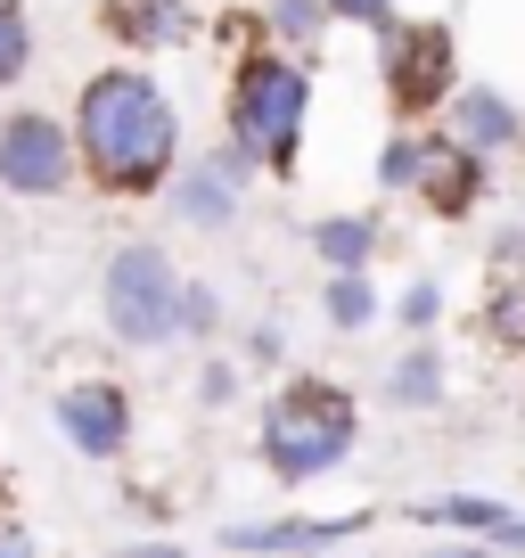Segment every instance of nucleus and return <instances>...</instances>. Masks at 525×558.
<instances>
[{"label":"nucleus","mask_w":525,"mask_h":558,"mask_svg":"<svg viewBox=\"0 0 525 558\" xmlns=\"http://www.w3.org/2000/svg\"><path fill=\"white\" fill-rule=\"evenodd\" d=\"M74 157L107 197H157L181 165V116L141 66H107L74 99Z\"/></svg>","instance_id":"1"},{"label":"nucleus","mask_w":525,"mask_h":558,"mask_svg":"<svg viewBox=\"0 0 525 558\" xmlns=\"http://www.w3.org/2000/svg\"><path fill=\"white\" fill-rule=\"evenodd\" d=\"M304 116H313V74L280 50H246L239 83H230V140L255 148V165L271 181H296L304 157Z\"/></svg>","instance_id":"2"},{"label":"nucleus","mask_w":525,"mask_h":558,"mask_svg":"<svg viewBox=\"0 0 525 558\" xmlns=\"http://www.w3.org/2000/svg\"><path fill=\"white\" fill-rule=\"evenodd\" d=\"M345 452H353V402H345V386L296 378L271 411H262V460H271V476H288V485L329 476Z\"/></svg>","instance_id":"3"},{"label":"nucleus","mask_w":525,"mask_h":558,"mask_svg":"<svg viewBox=\"0 0 525 558\" xmlns=\"http://www.w3.org/2000/svg\"><path fill=\"white\" fill-rule=\"evenodd\" d=\"M181 288L190 279L173 271V255L157 239H132L99 271V313L123 345H164V337H181Z\"/></svg>","instance_id":"4"},{"label":"nucleus","mask_w":525,"mask_h":558,"mask_svg":"<svg viewBox=\"0 0 525 558\" xmlns=\"http://www.w3.org/2000/svg\"><path fill=\"white\" fill-rule=\"evenodd\" d=\"M386 50H378V66H386V99H394V116L403 123H419V116H436V107H452V66H460V50H452V25H386Z\"/></svg>","instance_id":"5"},{"label":"nucleus","mask_w":525,"mask_h":558,"mask_svg":"<svg viewBox=\"0 0 525 558\" xmlns=\"http://www.w3.org/2000/svg\"><path fill=\"white\" fill-rule=\"evenodd\" d=\"M83 157H74V132L41 107H17V116L0 123V190L17 197H66Z\"/></svg>","instance_id":"6"},{"label":"nucleus","mask_w":525,"mask_h":558,"mask_svg":"<svg viewBox=\"0 0 525 558\" xmlns=\"http://www.w3.org/2000/svg\"><path fill=\"white\" fill-rule=\"evenodd\" d=\"M58 427H66V444L83 460H115L123 444H132V402H123V386L83 378V386L58 395Z\"/></svg>","instance_id":"7"},{"label":"nucleus","mask_w":525,"mask_h":558,"mask_svg":"<svg viewBox=\"0 0 525 558\" xmlns=\"http://www.w3.org/2000/svg\"><path fill=\"white\" fill-rule=\"evenodd\" d=\"M99 17L115 41H132V50H173V41L197 34L190 0H99Z\"/></svg>","instance_id":"8"},{"label":"nucleus","mask_w":525,"mask_h":558,"mask_svg":"<svg viewBox=\"0 0 525 558\" xmlns=\"http://www.w3.org/2000/svg\"><path fill=\"white\" fill-rule=\"evenodd\" d=\"M427 206L452 222V214H468L476 197H485V148H468V140H436V157H427Z\"/></svg>","instance_id":"9"},{"label":"nucleus","mask_w":525,"mask_h":558,"mask_svg":"<svg viewBox=\"0 0 525 558\" xmlns=\"http://www.w3.org/2000/svg\"><path fill=\"white\" fill-rule=\"evenodd\" d=\"M452 123H460L468 148H485V157H492V148H509V140H525V116L501 99V90H485V83H468L452 99Z\"/></svg>","instance_id":"10"},{"label":"nucleus","mask_w":525,"mask_h":558,"mask_svg":"<svg viewBox=\"0 0 525 558\" xmlns=\"http://www.w3.org/2000/svg\"><path fill=\"white\" fill-rule=\"evenodd\" d=\"M362 534V518H337V525H313V518H288V525H230V550H329V542Z\"/></svg>","instance_id":"11"},{"label":"nucleus","mask_w":525,"mask_h":558,"mask_svg":"<svg viewBox=\"0 0 525 558\" xmlns=\"http://www.w3.org/2000/svg\"><path fill=\"white\" fill-rule=\"evenodd\" d=\"M313 255L329 263V271H369L378 222H369V214H329V222H313Z\"/></svg>","instance_id":"12"},{"label":"nucleus","mask_w":525,"mask_h":558,"mask_svg":"<svg viewBox=\"0 0 525 558\" xmlns=\"http://www.w3.org/2000/svg\"><path fill=\"white\" fill-rule=\"evenodd\" d=\"M386 402H394V411H436V402H443V353L411 345L403 362L386 369Z\"/></svg>","instance_id":"13"},{"label":"nucleus","mask_w":525,"mask_h":558,"mask_svg":"<svg viewBox=\"0 0 525 558\" xmlns=\"http://www.w3.org/2000/svg\"><path fill=\"white\" fill-rule=\"evenodd\" d=\"M173 206H181V222L222 230L230 214H239V181H222L213 165H197V173H181V181H173Z\"/></svg>","instance_id":"14"},{"label":"nucleus","mask_w":525,"mask_h":558,"mask_svg":"<svg viewBox=\"0 0 525 558\" xmlns=\"http://www.w3.org/2000/svg\"><path fill=\"white\" fill-rule=\"evenodd\" d=\"M25 66H34V17L25 0H0V90H17Z\"/></svg>","instance_id":"15"},{"label":"nucleus","mask_w":525,"mask_h":558,"mask_svg":"<svg viewBox=\"0 0 525 558\" xmlns=\"http://www.w3.org/2000/svg\"><path fill=\"white\" fill-rule=\"evenodd\" d=\"M427 157H436V140H419V132L386 140V157H378V190H419V181H427Z\"/></svg>","instance_id":"16"},{"label":"nucleus","mask_w":525,"mask_h":558,"mask_svg":"<svg viewBox=\"0 0 525 558\" xmlns=\"http://www.w3.org/2000/svg\"><path fill=\"white\" fill-rule=\"evenodd\" d=\"M329 320L337 329H369L378 320V288L362 271H329Z\"/></svg>","instance_id":"17"},{"label":"nucleus","mask_w":525,"mask_h":558,"mask_svg":"<svg viewBox=\"0 0 525 558\" xmlns=\"http://www.w3.org/2000/svg\"><path fill=\"white\" fill-rule=\"evenodd\" d=\"M411 518H419V525H476V534H501L509 509L501 501H419Z\"/></svg>","instance_id":"18"},{"label":"nucleus","mask_w":525,"mask_h":558,"mask_svg":"<svg viewBox=\"0 0 525 558\" xmlns=\"http://www.w3.org/2000/svg\"><path fill=\"white\" fill-rule=\"evenodd\" d=\"M320 25H329V9H320V0H271V34H288V41H313Z\"/></svg>","instance_id":"19"},{"label":"nucleus","mask_w":525,"mask_h":558,"mask_svg":"<svg viewBox=\"0 0 525 558\" xmlns=\"http://www.w3.org/2000/svg\"><path fill=\"white\" fill-rule=\"evenodd\" d=\"M181 329H197V337L222 329V296H213L206 279H197V288H181Z\"/></svg>","instance_id":"20"},{"label":"nucleus","mask_w":525,"mask_h":558,"mask_svg":"<svg viewBox=\"0 0 525 558\" xmlns=\"http://www.w3.org/2000/svg\"><path fill=\"white\" fill-rule=\"evenodd\" d=\"M337 25H369V34H386L394 25V0H320Z\"/></svg>","instance_id":"21"},{"label":"nucleus","mask_w":525,"mask_h":558,"mask_svg":"<svg viewBox=\"0 0 525 558\" xmlns=\"http://www.w3.org/2000/svg\"><path fill=\"white\" fill-rule=\"evenodd\" d=\"M436 320H443V288H436V279H419V288L403 296V329H436Z\"/></svg>","instance_id":"22"},{"label":"nucleus","mask_w":525,"mask_h":558,"mask_svg":"<svg viewBox=\"0 0 525 558\" xmlns=\"http://www.w3.org/2000/svg\"><path fill=\"white\" fill-rule=\"evenodd\" d=\"M132 558H181V550H173V542H141Z\"/></svg>","instance_id":"23"},{"label":"nucleus","mask_w":525,"mask_h":558,"mask_svg":"<svg viewBox=\"0 0 525 558\" xmlns=\"http://www.w3.org/2000/svg\"><path fill=\"white\" fill-rule=\"evenodd\" d=\"M0 558H34V550H25V534H9V542H0Z\"/></svg>","instance_id":"24"},{"label":"nucleus","mask_w":525,"mask_h":558,"mask_svg":"<svg viewBox=\"0 0 525 558\" xmlns=\"http://www.w3.org/2000/svg\"><path fill=\"white\" fill-rule=\"evenodd\" d=\"M501 542H517V550H525V518H509V525H501Z\"/></svg>","instance_id":"25"},{"label":"nucleus","mask_w":525,"mask_h":558,"mask_svg":"<svg viewBox=\"0 0 525 558\" xmlns=\"http://www.w3.org/2000/svg\"><path fill=\"white\" fill-rule=\"evenodd\" d=\"M460 558H476V550H460Z\"/></svg>","instance_id":"26"}]
</instances>
